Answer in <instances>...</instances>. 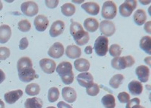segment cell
<instances>
[{
	"label": "cell",
	"mask_w": 151,
	"mask_h": 108,
	"mask_svg": "<svg viewBox=\"0 0 151 108\" xmlns=\"http://www.w3.org/2000/svg\"><path fill=\"white\" fill-rule=\"evenodd\" d=\"M135 74L141 83H147L150 78V69L145 65H139L135 69Z\"/></svg>",
	"instance_id": "15"
},
{
	"label": "cell",
	"mask_w": 151,
	"mask_h": 108,
	"mask_svg": "<svg viewBox=\"0 0 151 108\" xmlns=\"http://www.w3.org/2000/svg\"><path fill=\"white\" fill-rule=\"evenodd\" d=\"M140 103H141V101L138 98H134L133 99L129 100V101L126 104V107L125 108H135L136 107L140 105Z\"/></svg>",
	"instance_id": "37"
},
{
	"label": "cell",
	"mask_w": 151,
	"mask_h": 108,
	"mask_svg": "<svg viewBox=\"0 0 151 108\" xmlns=\"http://www.w3.org/2000/svg\"><path fill=\"white\" fill-rule=\"evenodd\" d=\"M58 108H73L70 104H67L64 101H60L58 104Z\"/></svg>",
	"instance_id": "40"
},
{
	"label": "cell",
	"mask_w": 151,
	"mask_h": 108,
	"mask_svg": "<svg viewBox=\"0 0 151 108\" xmlns=\"http://www.w3.org/2000/svg\"><path fill=\"white\" fill-rule=\"evenodd\" d=\"M59 95H60V92H59V90L58 88H50L48 92V101L51 102V103H54V102L58 101V99L59 98Z\"/></svg>",
	"instance_id": "31"
},
{
	"label": "cell",
	"mask_w": 151,
	"mask_h": 108,
	"mask_svg": "<svg viewBox=\"0 0 151 108\" xmlns=\"http://www.w3.org/2000/svg\"><path fill=\"white\" fill-rule=\"evenodd\" d=\"M100 92V87L98 84L93 83L91 86L86 89V93L89 96H96Z\"/></svg>",
	"instance_id": "34"
},
{
	"label": "cell",
	"mask_w": 151,
	"mask_h": 108,
	"mask_svg": "<svg viewBox=\"0 0 151 108\" xmlns=\"http://www.w3.org/2000/svg\"><path fill=\"white\" fill-rule=\"evenodd\" d=\"M25 92L29 96H36L40 94V86L37 83H30L28 84L26 86Z\"/></svg>",
	"instance_id": "30"
},
{
	"label": "cell",
	"mask_w": 151,
	"mask_h": 108,
	"mask_svg": "<svg viewBox=\"0 0 151 108\" xmlns=\"http://www.w3.org/2000/svg\"><path fill=\"white\" fill-rule=\"evenodd\" d=\"M82 8L91 15H98L100 12V6L98 3L94 2H88L82 5Z\"/></svg>",
	"instance_id": "18"
},
{
	"label": "cell",
	"mask_w": 151,
	"mask_h": 108,
	"mask_svg": "<svg viewBox=\"0 0 151 108\" xmlns=\"http://www.w3.org/2000/svg\"><path fill=\"white\" fill-rule=\"evenodd\" d=\"M124 79H125V77H124V76L122 74H115L110 80L109 84H110V86L112 88H113V89H118L120 86L121 84L122 83Z\"/></svg>",
	"instance_id": "28"
},
{
	"label": "cell",
	"mask_w": 151,
	"mask_h": 108,
	"mask_svg": "<svg viewBox=\"0 0 151 108\" xmlns=\"http://www.w3.org/2000/svg\"><path fill=\"white\" fill-rule=\"evenodd\" d=\"M141 4H149L150 3V1H147V2H143V1H140Z\"/></svg>",
	"instance_id": "45"
},
{
	"label": "cell",
	"mask_w": 151,
	"mask_h": 108,
	"mask_svg": "<svg viewBox=\"0 0 151 108\" xmlns=\"http://www.w3.org/2000/svg\"><path fill=\"white\" fill-rule=\"evenodd\" d=\"M101 102L105 108H115L116 101L113 95H106L102 98Z\"/></svg>",
	"instance_id": "27"
},
{
	"label": "cell",
	"mask_w": 151,
	"mask_h": 108,
	"mask_svg": "<svg viewBox=\"0 0 151 108\" xmlns=\"http://www.w3.org/2000/svg\"><path fill=\"white\" fill-rule=\"evenodd\" d=\"M109 53H110V56H113L114 58L119 57L122 53V48L117 44H112L109 48Z\"/></svg>",
	"instance_id": "32"
},
{
	"label": "cell",
	"mask_w": 151,
	"mask_h": 108,
	"mask_svg": "<svg viewBox=\"0 0 151 108\" xmlns=\"http://www.w3.org/2000/svg\"><path fill=\"white\" fill-rule=\"evenodd\" d=\"M11 55V51L6 47H0V61L7 59Z\"/></svg>",
	"instance_id": "35"
},
{
	"label": "cell",
	"mask_w": 151,
	"mask_h": 108,
	"mask_svg": "<svg viewBox=\"0 0 151 108\" xmlns=\"http://www.w3.org/2000/svg\"><path fill=\"white\" fill-rule=\"evenodd\" d=\"M140 47L147 54L151 53V38L150 36H144L140 41Z\"/></svg>",
	"instance_id": "26"
},
{
	"label": "cell",
	"mask_w": 151,
	"mask_h": 108,
	"mask_svg": "<svg viewBox=\"0 0 151 108\" xmlns=\"http://www.w3.org/2000/svg\"><path fill=\"white\" fill-rule=\"evenodd\" d=\"M23 96V91L21 89H17L14 91H10L5 93L4 95V98L6 103L9 104H14L18 101V99L21 98Z\"/></svg>",
	"instance_id": "14"
},
{
	"label": "cell",
	"mask_w": 151,
	"mask_h": 108,
	"mask_svg": "<svg viewBox=\"0 0 151 108\" xmlns=\"http://www.w3.org/2000/svg\"><path fill=\"white\" fill-rule=\"evenodd\" d=\"M64 53V45L60 42H55L48 51L49 56L53 59H59L63 56Z\"/></svg>",
	"instance_id": "12"
},
{
	"label": "cell",
	"mask_w": 151,
	"mask_h": 108,
	"mask_svg": "<svg viewBox=\"0 0 151 108\" xmlns=\"http://www.w3.org/2000/svg\"><path fill=\"white\" fill-rule=\"evenodd\" d=\"M129 90L132 95H139L143 92V86L140 81L132 80L129 83Z\"/></svg>",
	"instance_id": "22"
},
{
	"label": "cell",
	"mask_w": 151,
	"mask_h": 108,
	"mask_svg": "<svg viewBox=\"0 0 151 108\" xmlns=\"http://www.w3.org/2000/svg\"><path fill=\"white\" fill-rule=\"evenodd\" d=\"M0 108H5V103L2 100H0Z\"/></svg>",
	"instance_id": "44"
},
{
	"label": "cell",
	"mask_w": 151,
	"mask_h": 108,
	"mask_svg": "<svg viewBox=\"0 0 151 108\" xmlns=\"http://www.w3.org/2000/svg\"><path fill=\"white\" fill-rule=\"evenodd\" d=\"M49 21L48 18L44 15H38L34 20V26L36 29L39 32H44L48 28Z\"/></svg>",
	"instance_id": "16"
},
{
	"label": "cell",
	"mask_w": 151,
	"mask_h": 108,
	"mask_svg": "<svg viewBox=\"0 0 151 108\" xmlns=\"http://www.w3.org/2000/svg\"><path fill=\"white\" fill-rule=\"evenodd\" d=\"M65 53L66 56L68 58L74 59H78L81 56V55H82V50H81V48L79 47L72 44L67 47Z\"/></svg>",
	"instance_id": "19"
},
{
	"label": "cell",
	"mask_w": 151,
	"mask_h": 108,
	"mask_svg": "<svg viewBox=\"0 0 151 108\" xmlns=\"http://www.w3.org/2000/svg\"><path fill=\"white\" fill-rule=\"evenodd\" d=\"M43 102L41 98L33 97L32 98H27L24 103L25 108H42Z\"/></svg>",
	"instance_id": "25"
},
{
	"label": "cell",
	"mask_w": 151,
	"mask_h": 108,
	"mask_svg": "<svg viewBox=\"0 0 151 108\" xmlns=\"http://www.w3.org/2000/svg\"><path fill=\"white\" fill-rule=\"evenodd\" d=\"M5 80V74L2 69H0V84Z\"/></svg>",
	"instance_id": "42"
},
{
	"label": "cell",
	"mask_w": 151,
	"mask_h": 108,
	"mask_svg": "<svg viewBox=\"0 0 151 108\" xmlns=\"http://www.w3.org/2000/svg\"><path fill=\"white\" fill-rule=\"evenodd\" d=\"M45 5L49 8H55L59 4L58 0H45Z\"/></svg>",
	"instance_id": "38"
},
{
	"label": "cell",
	"mask_w": 151,
	"mask_h": 108,
	"mask_svg": "<svg viewBox=\"0 0 151 108\" xmlns=\"http://www.w3.org/2000/svg\"><path fill=\"white\" fill-rule=\"evenodd\" d=\"M108 38L105 36H99L95 40L94 44V51L99 56H104L108 51Z\"/></svg>",
	"instance_id": "5"
},
{
	"label": "cell",
	"mask_w": 151,
	"mask_h": 108,
	"mask_svg": "<svg viewBox=\"0 0 151 108\" xmlns=\"http://www.w3.org/2000/svg\"><path fill=\"white\" fill-rule=\"evenodd\" d=\"M135 108H145V107H143V106H140V105H138V106L136 107Z\"/></svg>",
	"instance_id": "47"
},
{
	"label": "cell",
	"mask_w": 151,
	"mask_h": 108,
	"mask_svg": "<svg viewBox=\"0 0 151 108\" xmlns=\"http://www.w3.org/2000/svg\"><path fill=\"white\" fill-rule=\"evenodd\" d=\"M92 47L91 46H88L85 48V53L88 55H89V54H91L92 53Z\"/></svg>",
	"instance_id": "43"
},
{
	"label": "cell",
	"mask_w": 151,
	"mask_h": 108,
	"mask_svg": "<svg viewBox=\"0 0 151 108\" xmlns=\"http://www.w3.org/2000/svg\"><path fill=\"white\" fill-rule=\"evenodd\" d=\"M56 71L61 78L64 84H71L74 80V74L73 72V66L70 62H62L56 68Z\"/></svg>",
	"instance_id": "2"
},
{
	"label": "cell",
	"mask_w": 151,
	"mask_h": 108,
	"mask_svg": "<svg viewBox=\"0 0 151 108\" xmlns=\"http://www.w3.org/2000/svg\"><path fill=\"white\" fill-rule=\"evenodd\" d=\"M70 35L73 37L74 41L79 46H83L88 42L90 39L88 32L85 31L79 23L73 21L70 25Z\"/></svg>",
	"instance_id": "1"
},
{
	"label": "cell",
	"mask_w": 151,
	"mask_h": 108,
	"mask_svg": "<svg viewBox=\"0 0 151 108\" xmlns=\"http://www.w3.org/2000/svg\"><path fill=\"white\" fill-rule=\"evenodd\" d=\"M21 11L24 15L27 17H33L36 15L39 12V7L37 4L33 1H27L21 4Z\"/></svg>",
	"instance_id": "8"
},
{
	"label": "cell",
	"mask_w": 151,
	"mask_h": 108,
	"mask_svg": "<svg viewBox=\"0 0 151 108\" xmlns=\"http://www.w3.org/2000/svg\"><path fill=\"white\" fill-rule=\"evenodd\" d=\"M40 66L45 74H51L54 73L56 69V63L54 60L50 59H42L40 61Z\"/></svg>",
	"instance_id": "11"
},
{
	"label": "cell",
	"mask_w": 151,
	"mask_h": 108,
	"mask_svg": "<svg viewBox=\"0 0 151 108\" xmlns=\"http://www.w3.org/2000/svg\"><path fill=\"white\" fill-rule=\"evenodd\" d=\"M134 21L137 26H142L146 22L147 14L145 11L143 9H137L134 14Z\"/></svg>",
	"instance_id": "24"
},
{
	"label": "cell",
	"mask_w": 151,
	"mask_h": 108,
	"mask_svg": "<svg viewBox=\"0 0 151 108\" xmlns=\"http://www.w3.org/2000/svg\"><path fill=\"white\" fill-rule=\"evenodd\" d=\"M29 45V42H28V40L27 38H21V40L20 41V44H19V48L20 50H25L27 47Z\"/></svg>",
	"instance_id": "39"
},
{
	"label": "cell",
	"mask_w": 151,
	"mask_h": 108,
	"mask_svg": "<svg viewBox=\"0 0 151 108\" xmlns=\"http://www.w3.org/2000/svg\"><path fill=\"white\" fill-rule=\"evenodd\" d=\"M2 8H3V5H2V1H0V11L2 10Z\"/></svg>",
	"instance_id": "46"
},
{
	"label": "cell",
	"mask_w": 151,
	"mask_h": 108,
	"mask_svg": "<svg viewBox=\"0 0 151 108\" xmlns=\"http://www.w3.org/2000/svg\"><path fill=\"white\" fill-rule=\"evenodd\" d=\"M17 71L19 79L24 83H29L39 77L36 74V71L33 69V65L17 68Z\"/></svg>",
	"instance_id": "4"
},
{
	"label": "cell",
	"mask_w": 151,
	"mask_h": 108,
	"mask_svg": "<svg viewBox=\"0 0 151 108\" xmlns=\"http://www.w3.org/2000/svg\"><path fill=\"white\" fill-rule=\"evenodd\" d=\"M150 23L151 22L150 21H149V22L146 23L145 26H144V29H145V31H146L147 33H149V34H150Z\"/></svg>",
	"instance_id": "41"
},
{
	"label": "cell",
	"mask_w": 151,
	"mask_h": 108,
	"mask_svg": "<svg viewBox=\"0 0 151 108\" xmlns=\"http://www.w3.org/2000/svg\"><path fill=\"white\" fill-rule=\"evenodd\" d=\"M118 100L120 103H128L130 100V95L129 93L126 92H122L119 93L118 95Z\"/></svg>",
	"instance_id": "36"
},
{
	"label": "cell",
	"mask_w": 151,
	"mask_h": 108,
	"mask_svg": "<svg viewBox=\"0 0 151 108\" xmlns=\"http://www.w3.org/2000/svg\"><path fill=\"white\" fill-rule=\"evenodd\" d=\"M100 31L101 32L104 36L106 37L107 36H112L116 32L115 25L113 22L110 20H104L101 21L100 23Z\"/></svg>",
	"instance_id": "9"
},
{
	"label": "cell",
	"mask_w": 151,
	"mask_h": 108,
	"mask_svg": "<svg viewBox=\"0 0 151 108\" xmlns=\"http://www.w3.org/2000/svg\"><path fill=\"white\" fill-rule=\"evenodd\" d=\"M137 7V1L135 0H126L119 8V14L124 17H130L132 12Z\"/></svg>",
	"instance_id": "7"
},
{
	"label": "cell",
	"mask_w": 151,
	"mask_h": 108,
	"mask_svg": "<svg viewBox=\"0 0 151 108\" xmlns=\"http://www.w3.org/2000/svg\"><path fill=\"white\" fill-rule=\"evenodd\" d=\"M17 26L19 30L23 32H27L31 29V24L27 20H21V21H19Z\"/></svg>",
	"instance_id": "33"
},
{
	"label": "cell",
	"mask_w": 151,
	"mask_h": 108,
	"mask_svg": "<svg viewBox=\"0 0 151 108\" xmlns=\"http://www.w3.org/2000/svg\"><path fill=\"white\" fill-rule=\"evenodd\" d=\"M78 83L83 87L89 88L94 83V78H93L92 74L88 73V72H83L81 73L76 77Z\"/></svg>",
	"instance_id": "10"
},
{
	"label": "cell",
	"mask_w": 151,
	"mask_h": 108,
	"mask_svg": "<svg viewBox=\"0 0 151 108\" xmlns=\"http://www.w3.org/2000/svg\"><path fill=\"white\" fill-rule=\"evenodd\" d=\"M84 27L88 32H94L98 30L99 28V23L96 19L92 17H88L84 21Z\"/></svg>",
	"instance_id": "23"
},
{
	"label": "cell",
	"mask_w": 151,
	"mask_h": 108,
	"mask_svg": "<svg viewBox=\"0 0 151 108\" xmlns=\"http://www.w3.org/2000/svg\"><path fill=\"white\" fill-rule=\"evenodd\" d=\"M12 36V29L8 25H2L0 26V43H7Z\"/></svg>",
	"instance_id": "20"
},
{
	"label": "cell",
	"mask_w": 151,
	"mask_h": 108,
	"mask_svg": "<svg viewBox=\"0 0 151 108\" xmlns=\"http://www.w3.org/2000/svg\"><path fill=\"white\" fill-rule=\"evenodd\" d=\"M62 97L64 100L69 103H73L77 98V94L75 89L72 87H64L62 89Z\"/></svg>",
	"instance_id": "17"
},
{
	"label": "cell",
	"mask_w": 151,
	"mask_h": 108,
	"mask_svg": "<svg viewBox=\"0 0 151 108\" xmlns=\"http://www.w3.org/2000/svg\"><path fill=\"white\" fill-rule=\"evenodd\" d=\"M61 12L66 17H71L76 12V6L72 3H65L61 6Z\"/></svg>",
	"instance_id": "29"
},
{
	"label": "cell",
	"mask_w": 151,
	"mask_h": 108,
	"mask_svg": "<svg viewBox=\"0 0 151 108\" xmlns=\"http://www.w3.org/2000/svg\"><path fill=\"white\" fill-rule=\"evenodd\" d=\"M117 14V7L113 1H106L104 2L101 10V16L106 20L115 18Z\"/></svg>",
	"instance_id": "6"
},
{
	"label": "cell",
	"mask_w": 151,
	"mask_h": 108,
	"mask_svg": "<svg viewBox=\"0 0 151 108\" xmlns=\"http://www.w3.org/2000/svg\"><path fill=\"white\" fill-rule=\"evenodd\" d=\"M47 108H56V107H48Z\"/></svg>",
	"instance_id": "48"
},
{
	"label": "cell",
	"mask_w": 151,
	"mask_h": 108,
	"mask_svg": "<svg viewBox=\"0 0 151 108\" xmlns=\"http://www.w3.org/2000/svg\"><path fill=\"white\" fill-rule=\"evenodd\" d=\"M135 62L134 57L132 56H126L122 57H115L111 61L112 67L116 70H123L126 68L132 67Z\"/></svg>",
	"instance_id": "3"
},
{
	"label": "cell",
	"mask_w": 151,
	"mask_h": 108,
	"mask_svg": "<svg viewBox=\"0 0 151 108\" xmlns=\"http://www.w3.org/2000/svg\"><path fill=\"white\" fill-rule=\"evenodd\" d=\"M64 29H65V23L62 20H56L52 24L49 30V34L52 38H56L64 32Z\"/></svg>",
	"instance_id": "13"
},
{
	"label": "cell",
	"mask_w": 151,
	"mask_h": 108,
	"mask_svg": "<svg viewBox=\"0 0 151 108\" xmlns=\"http://www.w3.org/2000/svg\"><path fill=\"white\" fill-rule=\"evenodd\" d=\"M74 67L79 72H87L90 68V62L86 59H77L74 62Z\"/></svg>",
	"instance_id": "21"
}]
</instances>
